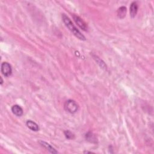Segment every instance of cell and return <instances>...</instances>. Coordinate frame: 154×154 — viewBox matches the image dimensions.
Returning <instances> with one entry per match:
<instances>
[{
    "label": "cell",
    "instance_id": "6da1fadb",
    "mask_svg": "<svg viewBox=\"0 0 154 154\" xmlns=\"http://www.w3.org/2000/svg\"><path fill=\"white\" fill-rule=\"evenodd\" d=\"M62 20L67 29L73 33L75 37L81 40H86V37L80 32L78 29H77V28L74 25L71 20L65 14H62Z\"/></svg>",
    "mask_w": 154,
    "mask_h": 154
},
{
    "label": "cell",
    "instance_id": "7a4b0ae2",
    "mask_svg": "<svg viewBox=\"0 0 154 154\" xmlns=\"http://www.w3.org/2000/svg\"><path fill=\"white\" fill-rule=\"evenodd\" d=\"M64 110L71 114H74L78 111L79 109L78 104L72 100H67L64 104Z\"/></svg>",
    "mask_w": 154,
    "mask_h": 154
},
{
    "label": "cell",
    "instance_id": "3957f363",
    "mask_svg": "<svg viewBox=\"0 0 154 154\" xmlns=\"http://www.w3.org/2000/svg\"><path fill=\"white\" fill-rule=\"evenodd\" d=\"M1 70L3 75L8 77L12 74V68L11 65L8 62H3L1 66Z\"/></svg>",
    "mask_w": 154,
    "mask_h": 154
},
{
    "label": "cell",
    "instance_id": "277c9868",
    "mask_svg": "<svg viewBox=\"0 0 154 154\" xmlns=\"http://www.w3.org/2000/svg\"><path fill=\"white\" fill-rule=\"evenodd\" d=\"M73 19L75 22V23L77 24V25L80 28V29H81L84 31H87L88 29L87 25L85 21H84L82 19H81L80 16L75 15H73Z\"/></svg>",
    "mask_w": 154,
    "mask_h": 154
},
{
    "label": "cell",
    "instance_id": "5b68a950",
    "mask_svg": "<svg viewBox=\"0 0 154 154\" xmlns=\"http://www.w3.org/2000/svg\"><path fill=\"white\" fill-rule=\"evenodd\" d=\"M11 111L12 113L15 115V116L18 117L22 116L23 113H24V111L22 107L18 105H14L11 107Z\"/></svg>",
    "mask_w": 154,
    "mask_h": 154
},
{
    "label": "cell",
    "instance_id": "8992f818",
    "mask_svg": "<svg viewBox=\"0 0 154 154\" xmlns=\"http://www.w3.org/2000/svg\"><path fill=\"white\" fill-rule=\"evenodd\" d=\"M138 9V5L137 4V2L134 1L131 4L130 6V16L132 18H134L135 17Z\"/></svg>",
    "mask_w": 154,
    "mask_h": 154
},
{
    "label": "cell",
    "instance_id": "52a82bcc",
    "mask_svg": "<svg viewBox=\"0 0 154 154\" xmlns=\"http://www.w3.org/2000/svg\"><path fill=\"white\" fill-rule=\"evenodd\" d=\"M86 139L90 143L93 144L97 143V138L96 136L91 131H89L86 134Z\"/></svg>",
    "mask_w": 154,
    "mask_h": 154
},
{
    "label": "cell",
    "instance_id": "ba28073f",
    "mask_svg": "<svg viewBox=\"0 0 154 154\" xmlns=\"http://www.w3.org/2000/svg\"><path fill=\"white\" fill-rule=\"evenodd\" d=\"M26 125L28 128L33 131H38L39 130V125L36 122H34L31 120H27L26 122Z\"/></svg>",
    "mask_w": 154,
    "mask_h": 154
},
{
    "label": "cell",
    "instance_id": "9c48e42d",
    "mask_svg": "<svg viewBox=\"0 0 154 154\" xmlns=\"http://www.w3.org/2000/svg\"><path fill=\"white\" fill-rule=\"evenodd\" d=\"M39 143L42 146H43L49 152L52 153H58V152L52 146H51L49 143H48L45 142H44V141H40Z\"/></svg>",
    "mask_w": 154,
    "mask_h": 154
},
{
    "label": "cell",
    "instance_id": "30bf717a",
    "mask_svg": "<svg viewBox=\"0 0 154 154\" xmlns=\"http://www.w3.org/2000/svg\"><path fill=\"white\" fill-rule=\"evenodd\" d=\"M126 14H127V7L125 6H122L118 9L117 15L120 19L124 18L126 16Z\"/></svg>",
    "mask_w": 154,
    "mask_h": 154
},
{
    "label": "cell",
    "instance_id": "8fae6325",
    "mask_svg": "<svg viewBox=\"0 0 154 154\" xmlns=\"http://www.w3.org/2000/svg\"><path fill=\"white\" fill-rule=\"evenodd\" d=\"M93 59L95 60V61L96 62V63L100 65V66L105 69V70H107V65L105 64V63H104V62H103L100 57H97V55H93Z\"/></svg>",
    "mask_w": 154,
    "mask_h": 154
},
{
    "label": "cell",
    "instance_id": "7c38bea8",
    "mask_svg": "<svg viewBox=\"0 0 154 154\" xmlns=\"http://www.w3.org/2000/svg\"><path fill=\"white\" fill-rule=\"evenodd\" d=\"M64 135H65L66 138L69 140H73L75 138L74 134H73L72 132H71L69 130L64 131Z\"/></svg>",
    "mask_w": 154,
    "mask_h": 154
},
{
    "label": "cell",
    "instance_id": "4fadbf2b",
    "mask_svg": "<svg viewBox=\"0 0 154 154\" xmlns=\"http://www.w3.org/2000/svg\"><path fill=\"white\" fill-rule=\"evenodd\" d=\"M1 85H3V78L2 77H1Z\"/></svg>",
    "mask_w": 154,
    "mask_h": 154
}]
</instances>
